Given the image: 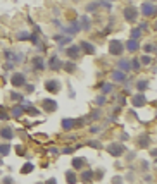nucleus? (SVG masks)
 I'll list each match as a JSON object with an SVG mask.
<instances>
[{
	"label": "nucleus",
	"mask_w": 157,
	"mask_h": 184,
	"mask_svg": "<svg viewBox=\"0 0 157 184\" xmlns=\"http://www.w3.org/2000/svg\"><path fill=\"white\" fill-rule=\"evenodd\" d=\"M31 170H33V163H26V165L21 169L22 174H28V172H31Z\"/></svg>",
	"instance_id": "obj_34"
},
{
	"label": "nucleus",
	"mask_w": 157,
	"mask_h": 184,
	"mask_svg": "<svg viewBox=\"0 0 157 184\" xmlns=\"http://www.w3.org/2000/svg\"><path fill=\"white\" fill-rule=\"evenodd\" d=\"M140 36H142V29H140V28H138V29H133V31H131V38H133V40H138Z\"/></svg>",
	"instance_id": "obj_32"
},
{
	"label": "nucleus",
	"mask_w": 157,
	"mask_h": 184,
	"mask_svg": "<svg viewBox=\"0 0 157 184\" xmlns=\"http://www.w3.org/2000/svg\"><path fill=\"white\" fill-rule=\"evenodd\" d=\"M136 143H138L140 148H147L148 145H150V136H148V134H142V136H138Z\"/></svg>",
	"instance_id": "obj_11"
},
{
	"label": "nucleus",
	"mask_w": 157,
	"mask_h": 184,
	"mask_svg": "<svg viewBox=\"0 0 157 184\" xmlns=\"http://www.w3.org/2000/svg\"><path fill=\"white\" fill-rule=\"evenodd\" d=\"M74 150H76V148H71V146H67V148H64V150H62V153H73Z\"/></svg>",
	"instance_id": "obj_39"
},
{
	"label": "nucleus",
	"mask_w": 157,
	"mask_h": 184,
	"mask_svg": "<svg viewBox=\"0 0 157 184\" xmlns=\"http://www.w3.org/2000/svg\"><path fill=\"white\" fill-rule=\"evenodd\" d=\"M42 107H43L45 112H55L57 110V102L50 100V98H45V100H42Z\"/></svg>",
	"instance_id": "obj_6"
},
{
	"label": "nucleus",
	"mask_w": 157,
	"mask_h": 184,
	"mask_svg": "<svg viewBox=\"0 0 157 184\" xmlns=\"http://www.w3.org/2000/svg\"><path fill=\"white\" fill-rule=\"evenodd\" d=\"M0 138H4V139H12L14 138V131H12V127H2L0 129Z\"/></svg>",
	"instance_id": "obj_10"
},
{
	"label": "nucleus",
	"mask_w": 157,
	"mask_h": 184,
	"mask_svg": "<svg viewBox=\"0 0 157 184\" xmlns=\"http://www.w3.org/2000/svg\"><path fill=\"white\" fill-rule=\"evenodd\" d=\"M2 163H4V162H2V160H0V167H2Z\"/></svg>",
	"instance_id": "obj_43"
},
{
	"label": "nucleus",
	"mask_w": 157,
	"mask_h": 184,
	"mask_svg": "<svg viewBox=\"0 0 157 184\" xmlns=\"http://www.w3.org/2000/svg\"><path fill=\"white\" fill-rule=\"evenodd\" d=\"M64 31L69 33V35H74V33H78V31H80V24H78V21H73V22H71V26L66 28Z\"/></svg>",
	"instance_id": "obj_17"
},
{
	"label": "nucleus",
	"mask_w": 157,
	"mask_h": 184,
	"mask_svg": "<svg viewBox=\"0 0 157 184\" xmlns=\"http://www.w3.org/2000/svg\"><path fill=\"white\" fill-rule=\"evenodd\" d=\"M92 179H93V172L92 170H85V172L81 174V181L83 182H90Z\"/></svg>",
	"instance_id": "obj_23"
},
{
	"label": "nucleus",
	"mask_w": 157,
	"mask_h": 184,
	"mask_svg": "<svg viewBox=\"0 0 157 184\" xmlns=\"http://www.w3.org/2000/svg\"><path fill=\"white\" fill-rule=\"evenodd\" d=\"M131 69H135V71L140 69V60H138V59H133V62H131Z\"/></svg>",
	"instance_id": "obj_35"
},
{
	"label": "nucleus",
	"mask_w": 157,
	"mask_h": 184,
	"mask_svg": "<svg viewBox=\"0 0 157 184\" xmlns=\"http://www.w3.org/2000/svg\"><path fill=\"white\" fill-rule=\"evenodd\" d=\"M66 181H67L69 184H76L78 182V177H76V174L73 172V170H69V172L66 174Z\"/></svg>",
	"instance_id": "obj_21"
},
{
	"label": "nucleus",
	"mask_w": 157,
	"mask_h": 184,
	"mask_svg": "<svg viewBox=\"0 0 157 184\" xmlns=\"http://www.w3.org/2000/svg\"><path fill=\"white\" fill-rule=\"evenodd\" d=\"M66 53H67V57H71V59H78L80 57V47H69L67 50H66Z\"/></svg>",
	"instance_id": "obj_13"
},
{
	"label": "nucleus",
	"mask_w": 157,
	"mask_h": 184,
	"mask_svg": "<svg viewBox=\"0 0 157 184\" xmlns=\"http://www.w3.org/2000/svg\"><path fill=\"white\" fill-rule=\"evenodd\" d=\"M126 48H128L130 52H136V50L140 48V43H138V40H133V38H131L130 42L126 43Z\"/></svg>",
	"instance_id": "obj_15"
},
{
	"label": "nucleus",
	"mask_w": 157,
	"mask_h": 184,
	"mask_svg": "<svg viewBox=\"0 0 157 184\" xmlns=\"http://www.w3.org/2000/svg\"><path fill=\"white\" fill-rule=\"evenodd\" d=\"M33 65H35V69H40V71H43V69H45V62L40 57L33 59Z\"/></svg>",
	"instance_id": "obj_20"
},
{
	"label": "nucleus",
	"mask_w": 157,
	"mask_h": 184,
	"mask_svg": "<svg viewBox=\"0 0 157 184\" xmlns=\"http://www.w3.org/2000/svg\"><path fill=\"white\" fill-rule=\"evenodd\" d=\"M150 2H155V0H150Z\"/></svg>",
	"instance_id": "obj_44"
},
{
	"label": "nucleus",
	"mask_w": 157,
	"mask_h": 184,
	"mask_svg": "<svg viewBox=\"0 0 157 184\" xmlns=\"http://www.w3.org/2000/svg\"><path fill=\"white\" fill-rule=\"evenodd\" d=\"M133 105L135 107H143L147 103V98H145V95H143V93H136L135 96H133Z\"/></svg>",
	"instance_id": "obj_8"
},
{
	"label": "nucleus",
	"mask_w": 157,
	"mask_h": 184,
	"mask_svg": "<svg viewBox=\"0 0 157 184\" xmlns=\"http://www.w3.org/2000/svg\"><path fill=\"white\" fill-rule=\"evenodd\" d=\"M11 83H12V86H16V88L24 86V84H26V76H24L22 72H14V74H12Z\"/></svg>",
	"instance_id": "obj_4"
},
{
	"label": "nucleus",
	"mask_w": 157,
	"mask_h": 184,
	"mask_svg": "<svg viewBox=\"0 0 157 184\" xmlns=\"http://www.w3.org/2000/svg\"><path fill=\"white\" fill-rule=\"evenodd\" d=\"M138 9L136 7H126L125 11H123V17H125L128 22H135L136 19H138Z\"/></svg>",
	"instance_id": "obj_3"
},
{
	"label": "nucleus",
	"mask_w": 157,
	"mask_h": 184,
	"mask_svg": "<svg viewBox=\"0 0 157 184\" xmlns=\"http://www.w3.org/2000/svg\"><path fill=\"white\" fill-rule=\"evenodd\" d=\"M145 52L147 53H154L155 52V43H147L145 45Z\"/></svg>",
	"instance_id": "obj_30"
},
{
	"label": "nucleus",
	"mask_w": 157,
	"mask_h": 184,
	"mask_svg": "<svg viewBox=\"0 0 157 184\" xmlns=\"http://www.w3.org/2000/svg\"><path fill=\"white\" fill-rule=\"evenodd\" d=\"M130 69H131V65H130V62H128V60L121 59L119 62H118V71H121V72H128Z\"/></svg>",
	"instance_id": "obj_12"
},
{
	"label": "nucleus",
	"mask_w": 157,
	"mask_h": 184,
	"mask_svg": "<svg viewBox=\"0 0 157 184\" xmlns=\"http://www.w3.org/2000/svg\"><path fill=\"white\" fill-rule=\"evenodd\" d=\"M4 182H5V184H12V179L11 177H5V179H4Z\"/></svg>",
	"instance_id": "obj_41"
},
{
	"label": "nucleus",
	"mask_w": 157,
	"mask_h": 184,
	"mask_svg": "<svg viewBox=\"0 0 157 184\" xmlns=\"http://www.w3.org/2000/svg\"><path fill=\"white\" fill-rule=\"evenodd\" d=\"M49 65H50V69H59L62 64H60V60H59V57L57 55H54V57L49 60Z\"/></svg>",
	"instance_id": "obj_18"
},
{
	"label": "nucleus",
	"mask_w": 157,
	"mask_h": 184,
	"mask_svg": "<svg viewBox=\"0 0 157 184\" xmlns=\"http://www.w3.org/2000/svg\"><path fill=\"white\" fill-rule=\"evenodd\" d=\"M47 184H57V181H55V179H49V181H47Z\"/></svg>",
	"instance_id": "obj_42"
},
{
	"label": "nucleus",
	"mask_w": 157,
	"mask_h": 184,
	"mask_svg": "<svg viewBox=\"0 0 157 184\" xmlns=\"http://www.w3.org/2000/svg\"><path fill=\"white\" fill-rule=\"evenodd\" d=\"M71 40H73V38H69V36H67V38H60L59 43H60V45H67V43H71Z\"/></svg>",
	"instance_id": "obj_38"
},
{
	"label": "nucleus",
	"mask_w": 157,
	"mask_h": 184,
	"mask_svg": "<svg viewBox=\"0 0 157 184\" xmlns=\"http://www.w3.org/2000/svg\"><path fill=\"white\" fill-rule=\"evenodd\" d=\"M31 38V35L29 33H26V31H21L19 35H17V40H21V42H24V40H29Z\"/></svg>",
	"instance_id": "obj_29"
},
{
	"label": "nucleus",
	"mask_w": 157,
	"mask_h": 184,
	"mask_svg": "<svg viewBox=\"0 0 157 184\" xmlns=\"http://www.w3.org/2000/svg\"><path fill=\"white\" fill-rule=\"evenodd\" d=\"M80 28H83V29H90V19H88L87 16L81 17V21H80Z\"/></svg>",
	"instance_id": "obj_26"
},
{
	"label": "nucleus",
	"mask_w": 157,
	"mask_h": 184,
	"mask_svg": "<svg viewBox=\"0 0 157 184\" xmlns=\"http://www.w3.org/2000/svg\"><path fill=\"white\" fill-rule=\"evenodd\" d=\"M62 127H64L66 131H69L74 127V119H62Z\"/></svg>",
	"instance_id": "obj_19"
},
{
	"label": "nucleus",
	"mask_w": 157,
	"mask_h": 184,
	"mask_svg": "<svg viewBox=\"0 0 157 184\" xmlns=\"http://www.w3.org/2000/svg\"><path fill=\"white\" fill-rule=\"evenodd\" d=\"M152 62V57L150 55H143L142 57V60H140V64H150Z\"/></svg>",
	"instance_id": "obj_36"
},
{
	"label": "nucleus",
	"mask_w": 157,
	"mask_h": 184,
	"mask_svg": "<svg viewBox=\"0 0 157 184\" xmlns=\"http://www.w3.org/2000/svg\"><path fill=\"white\" fill-rule=\"evenodd\" d=\"M80 50H85V53H95L97 52L95 45H92V43H88V42H81L80 43Z\"/></svg>",
	"instance_id": "obj_9"
},
{
	"label": "nucleus",
	"mask_w": 157,
	"mask_h": 184,
	"mask_svg": "<svg viewBox=\"0 0 157 184\" xmlns=\"http://www.w3.org/2000/svg\"><path fill=\"white\" fill-rule=\"evenodd\" d=\"M107 152L111 153L112 157H121V155L126 152V148H125L123 143H111V145L107 146Z\"/></svg>",
	"instance_id": "obj_2"
},
{
	"label": "nucleus",
	"mask_w": 157,
	"mask_h": 184,
	"mask_svg": "<svg viewBox=\"0 0 157 184\" xmlns=\"http://www.w3.org/2000/svg\"><path fill=\"white\" fill-rule=\"evenodd\" d=\"M148 88V81H145V79H143V81H138V83H136V89H138V91H145V89Z\"/></svg>",
	"instance_id": "obj_24"
},
{
	"label": "nucleus",
	"mask_w": 157,
	"mask_h": 184,
	"mask_svg": "<svg viewBox=\"0 0 157 184\" xmlns=\"http://www.w3.org/2000/svg\"><path fill=\"white\" fill-rule=\"evenodd\" d=\"M9 153H11V146H9L7 143L0 145V155H2V157H5V155H9Z\"/></svg>",
	"instance_id": "obj_25"
},
{
	"label": "nucleus",
	"mask_w": 157,
	"mask_h": 184,
	"mask_svg": "<svg viewBox=\"0 0 157 184\" xmlns=\"http://www.w3.org/2000/svg\"><path fill=\"white\" fill-rule=\"evenodd\" d=\"M112 79L116 81V83H125V81H126V72L114 71V72H112Z\"/></svg>",
	"instance_id": "obj_14"
},
{
	"label": "nucleus",
	"mask_w": 157,
	"mask_h": 184,
	"mask_svg": "<svg viewBox=\"0 0 157 184\" xmlns=\"http://www.w3.org/2000/svg\"><path fill=\"white\" fill-rule=\"evenodd\" d=\"M7 119H9V115L4 114V112H0V121H7Z\"/></svg>",
	"instance_id": "obj_40"
},
{
	"label": "nucleus",
	"mask_w": 157,
	"mask_h": 184,
	"mask_svg": "<svg viewBox=\"0 0 157 184\" xmlns=\"http://www.w3.org/2000/svg\"><path fill=\"white\" fill-rule=\"evenodd\" d=\"M11 98H12V100H16V102L24 100V98H22V95H21V93H17V91H12V93H11Z\"/></svg>",
	"instance_id": "obj_31"
},
{
	"label": "nucleus",
	"mask_w": 157,
	"mask_h": 184,
	"mask_svg": "<svg viewBox=\"0 0 157 184\" xmlns=\"http://www.w3.org/2000/svg\"><path fill=\"white\" fill-rule=\"evenodd\" d=\"M95 103H97V105H104V103H105V96H97V98H95Z\"/></svg>",
	"instance_id": "obj_37"
},
{
	"label": "nucleus",
	"mask_w": 157,
	"mask_h": 184,
	"mask_svg": "<svg viewBox=\"0 0 157 184\" xmlns=\"http://www.w3.org/2000/svg\"><path fill=\"white\" fill-rule=\"evenodd\" d=\"M109 91H112V84L105 83V84H104V86H102V93H104V95H107Z\"/></svg>",
	"instance_id": "obj_33"
},
{
	"label": "nucleus",
	"mask_w": 157,
	"mask_h": 184,
	"mask_svg": "<svg viewBox=\"0 0 157 184\" xmlns=\"http://www.w3.org/2000/svg\"><path fill=\"white\" fill-rule=\"evenodd\" d=\"M64 69L67 71V72H74V71H76V65H74V62H66L64 64Z\"/></svg>",
	"instance_id": "obj_28"
},
{
	"label": "nucleus",
	"mask_w": 157,
	"mask_h": 184,
	"mask_svg": "<svg viewBox=\"0 0 157 184\" xmlns=\"http://www.w3.org/2000/svg\"><path fill=\"white\" fill-rule=\"evenodd\" d=\"M45 88L49 89L50 93H57L60 89V83L57 81V79H49L47 83H45Z\"/></svg>",
	"instance_id": "obj_7"
},
{
	"label": "nucleus",
	"mask_w": 157,
	"mask_h": 184,
	"mask_svg": "<svg viewBox=\"0 0 157 184\" xmlns=\"http://www.w3.org/2000/svg\"><path fill=\"white\" fill-rule=\"evenodd\" d=\"M24 110H26V109H24V107L22 105H14L12 107V117H21L22 114H24Z\"/></svg>",
	"instance_id": "obj_16"
},
{
	"label": "nucleus",
	"mask_w": 157,
	"mask_h": 184,
	"mask_svg": "<svg viewBox=\"0 0 157 184\" xmlns=\"http://www.w3.org/2000/svg\"><path fill=\"white\" fill-rule=\"evenodd\" d=\"M98 5H100L98 2H92V4H88V5H87V11L88 12H95L98 9Z\"/></svg>",
	"instance_id": "obj_27"
},
{
	"label": "nucleus",
	"mask_w": 157,
	"mask_h": 184,
	"mask_svg": "<svg viewBox=\"0 0 157 184\" xmlns=\"http://www.w3.org/2000/svg\"><path fill=\"white\" fill-rule=\"evenodd\" d=\"M83 165H85V158H80V157H76V158H73V167L74 169H81Z\"/></svg>",
	"instance_id": "obj_22"
},
{
	"label": "nucleus",
	"mask_w": 157,
	"mask_h": 184,
	"mask_svg": "<svg viewBox=\"0 0 157 184\" xmlns=\"http://www.w3.org/2000/svg\"><path fill=\"white\" fill-rule=\"evenodd\" d=\"M123 50H125V45H123L121 40H116V38H114V40L109 42V53H111V55H121Z\"/></svg>",
	"instance_id": "obj_1"
},
{
	"label": "nucleus",
	"mask_w": 157,
	"mask_h": 184,
	"mask_svg": "<svg viewBox=\"0 0 157 184\" xmlns=\"http://www.w3.org/2000/svg\"><path fill=\"white\" fill-rule=\"evenodd\" d=\"M142 14L147 16V17L155 16V5H154V2H143V5H142Z\"/></svg>",
	"instance_id": "obj_5"
}]
</instances>
